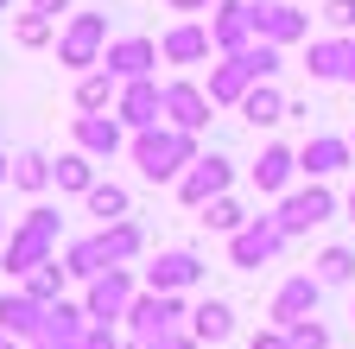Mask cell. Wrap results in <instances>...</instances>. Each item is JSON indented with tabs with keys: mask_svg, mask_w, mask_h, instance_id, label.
Masks as SVG:
<instances>
[{
	"mask_svg": "<svg viewBox=\"0 0 355 349\" xmlns=\"http://www.w3.org/2000/svg\"><path fill=\"white\" fill-rule=\"evenodd\" d=\"M0 248H7V241H0Z\"/></svg>",
	"mask_w": 355,
	"mask_h": 349,
	"instance_id": "816d5d0a",
	"label": "cell"
},
{
	"mask_svg": "<svg viewBox=\"0 0 355 349\" xmlns=\"http://www.w3.org/2000/svg\"><path fill=\"white\" fill-rule=\"evenodd\" d=\"M318 298H324V280H318V273H292V280L273 292L266 318H273V330H292L298 318H318Z\"/></svg>",
	"mask_w": 355,
	"mask_h": 349,
	"instance_id": "9a60e30c",
	"label": "cell"
},
{
	"mask_svg": "<svg viewBox=\"0 0 355 349\" xmlns=\"http://www.w3.org/2000/svg\"><path fill=\"white\" fill-rule=\"evenodd\" d=\"M58 241H64V216L51 203H32L19 216V229L7 235V248H0V267H7V280L19 286L32 267H44V260H58Z\"/></svg>",
	"mask_w": 355,
	"mask_h": 349,
	"instance_id": "6da1fadb",
	"label": "cell"
},
{
	"mask_svg": "<svg viewBox=\"0 0 355 349\" xmlns=\"http://www.w3.org/2000/svg\"><path fill=\"white\" fill-rule=\"evenodd\" d=\"M191 337H197V343H229V337H235V312H229L222 298H203L197 312H191Z\"/></svg>",
	"mask_w": 355,
	"mask_h": 349,
	"instance_id": "83f0119b",
	"label": "cell"
},
{
	"mask_svg": "<svg viewBox=\"0 0 355 349\" xmlns=\"http://www.w3.org/2000/svg\"><path fill=\"white\" fill-rule=\"evenodd\" d=\"M114 102H121V83L108 70L76 76V114H114Z\"/></svg>",
	"mask_w": 355,
	"mask_h": 349,
	"instance_id": "484cf974",
	"label": "cell"
},
{
	"mask_svg": "<svg viewBox=\"0 0 355 349\" xmlns=\"http://www.w3.org/2000/svg\"><path fill=\"white\" fill-rule=\"evenodd\" d=\"M209 38H216L222 58L248 51V45H254V13H248V0H216V7H209Z\"/></svg>",
	"mask_w": 355,
	"mask_h": 349,
	"instance_id": "d6986e66",
	"label": "cell"
},
{
	"mask_svg": "<svg viewBox=\"0 0 355 349\" xmlns=\"http://www.w3.org/2000/svg\"><path fill=\"white\" fill-rule=\"evenodd\" d=\"M184 292H140L127 312V337H165V330H184Z\"/></svg>",
	"mask_w": 355,
	"mask_h": 349,
	"instance_id": "8fae6325",
	"label": "cell"
},
{
	"mask_svg": "<svg viewBox=\"0 0 355 349\" xmlns=\"http://www.w3.org/2000/svg\"><path fill=\"white\" fill-rule=\"evenodd\" d=\"M83 337H89L83 298H58V305H44V324H38L32 349H83Z\"/></svg>",
	"mask_w": 355,
	"mask_h": 349,
	"instance_id": "5bb4252c",
	"label": "cell"
},
{
	"mask_svg": "<svg viewBox=\"0 0 355 349\" xmlns=\"http://www.w3.org/2000/svg\"><path fill=\"white\" fill-rule=\"evenodd\" d=\"M102 178H96V159L89 153H64L58 159V191H70V197H89Z\"/></svg>",
	"mask_w": 355,
	"mask_h": 349,
	"instance_id": "1f68e13d",
	"label": "cell"
},
{
	"mask_svg": "<svg viewBox=\"0 0 355 349\" xmlns=\"http://www.w3.org/2000/svg\"><path fill=\"white\" fill-rule=\"evenodd\" d=\"M83 203H89V216H96L102 229H108V223H127V216H133V197H127V191H121L114 178H102V185L89 191Z\"/></svg>",
	"mask_w": 355,
	"mask_h": 349,
	"instance_id": "f546056e",
	"label": "cell"
},
{
	"mask_svg": "<svg viewBox=\"0 0 355 349\" xmlns=\"http://www.w3.org/2000/svg\"><path fill=\"white\" fill-rule=\"evenodd\" d=\"M254 223V216L235 203V197H216V203H203V229H216V235H241Z\"/></svg>",
	"mask_w": 355,
	"mask_h": 349,
	"instance_id": "836d02e7",
	"label": "cell"
},
{
	"mask_svg": "<svg viewBox=\"0 0 355 349\" xmlns=\"http://www.w3.org/2000/svg\"><path fill=\"white\" fill-rule=\"evenodd\" d=\"M159 38H146V32H127V38H114V45L102 51V70L114 76V83H140V76H159Z\"/></svg>",
	"mask_w": 355,
	"mask_h": 349,
	"instance_id": "30bf717a",
	"label": "cell"
},
{
	"mask_svg": "<svg viewBox=\"0 0 355 349\" xmlns=\"http://www.w3.org/2000/svg\"><path fill=\"white\" fill-rule=\"evenodd\" d=\"M114 45L108 38V13H70L64 32H58V64L89 76V70H102V51Z\"/></svg>",
	"mask_w": 355,
	"mask_h": 349,
	"instance_id": "3957f363",
	"label": "cell"
},
{
	"mask_svg": "<svg viewBox=\"0 0 355 349\" xmlns=\"http://www.w3.org/2000/svg\"><path fill=\"white\" fill-rule=\"evenodd\" d=\"M0 349H26V343H19V337H7V330H0Z\"/></svg>",
	"mask_w": 355,
	"mask_h": 349,
	"instance_id": "f6af8a7d",
	"label": "cell"
},
{
	"mask_svg": "<svg viewBox=\"0 0 355 349\" xmlns=\"http://www.w3.org/2000/svg\"><path fill=\"white\" fill-rule=\"evenodd\" d=\"M114 121L127 134H146V127H165V83L159 76H140V83H121V102H114Z\"/></svg>",
	"mask_w": 355,
	"mask_h": 349,
	"instance_id": "9c48e42d",
	"label": "cell"
},
{
	"mask_svg": "<svg viewBox=\"0 0 355 349\" xmlns=\"http://www.w3.org/2000/svg\"><path fill=\"white\" fill-rule=\"evenodd\" d=\"M51 26H58V19H44V13H19V19H13V38H19L26 51H38V45H51Z\"/></svg>",
	"mask_w": 355,
	"mask_h": 349,
	"instance_id": "d590c367",
	"label": "cell"
},
{
	"mask_svg": "<svg viewBox=\"0 0 355 349\" xmlns=\"http://www.w3.org/2000/svg\"><path fill=\"white\" fill-rule=\"evenodd\" d=\"M127 153H133V165H140L146 185H178L203 159L197 153V134H184V127H146V134L127 140Z\"/></svg>",
	"mask_w": 355,
	"mask_h": 349,
	"instance_id": "7a4b0ae2",
	"label": "cell"
},
{
	"mask_svg": "<svg viewBox=\"0 0 355 349\" xmlns=\"http://www.w3.org/2000/svg\"><path fill=\"white\" fill-rule=\"evenodd\" d=\"M324 26L343 32V38H355V0H324Z\"/></svg>",
	"mask_w": 355,
	"mask_h": 349,
	"instance_id": "74e56055",
	"label": "cell"
},
{
	"mask_svg": "<svg viewBox=\"0 0 355 349\" xmlns=\"http://www.w3.org/2000/svg\"><path fill=\"white\" fill-rule=\"evenodd\" d=\"M203 254L197 248H165V254H153L146 260V273H140V286L146 292H191V286H203Z\"/></svg>",
	"mask_w": 355,
	"mask_h": 349,
	"instance_id": "ba28073f",
	"label": "cell"
},
{
	"mask_svg": "<svg viewBox=\"0 0 355 349\" xmlns=\"http://www.w3.org/2000/svg\"><path fill=\"white\" fill-rule=\"evenodd\" d=\"M7 7H13V0H0V13H7Z\"/></svg>",
	"mask_w": 355,
	"mask_h": 349,
	"instance_id": "c3c4849f",
	"label": "cell"
},
{
	"mask_svg": "<svg viewBox=\"0 0 355 349\" xmlns=\"http://www.w3.org/2000/svg\"><path fill=\"white\" fill-rule=\"evenodd\" d=\"M349 318H355V305H349Z\"/></svg>",
	"mask_w": 355,
	"mask_h": 349,
	"instance_id": "681fc988",
	"label": "cell"
},
{
	"mask_svg": "<svg viewBox=\"0 0 355 349\" xmlns=\"http://www.w3.org/2000/svg\"><path fill=\"white\" fill-rule=\"evenodd\" d=\"M32 13H44V19H58V13H70V0H32Z\"/></svg>",
	"mask_w": 355,
	"mask_h": 349,
	"instance_id": "7bdbcfd3",
	"label": "cell"
},
{
	"mask_svg": "<svg viewBox=\"0 0 355 349\" xmlns=\"http://www.w3.org/2000/svg\"><path fill=\"white\" fill-rule=\"evenodd\" d=\"M0 185H13V159L7 153H0Z\"/></svg>",
	"mask_w": 355,
	"mask_h": 349,
	"instance_id": "ee69618b",
	"label": "cell"
},
{
	"mask_svg": "<svg viewBox=\"0 0 355 349\" xmlns=\"http://www.w3.org/2000/svg\"><path fill=\"white\" fill-rule=\"evenodd\" d=\"M304 70L318 83H355V38H343V32L311 38L304 45Z\"/></svg>",
	"mask_w": 355,
	"mask_h": 349,
	"instance_id": "e0dca14e",
	"label": "cell"
},
{
	"mask_svg": "<svg viewBox=\"0 0 355 349\" xmlns=\"http://www.w3.org/2000/svg\"><path fill=\"white\" fill-rule=\"evenodd\" d=\"M83 349H127V343H121V330H114V324H89Z\"/></svg>",
	"mask_w": 355,
	"mask_h": 349,
	"instance_id": "ab89813d",
	"label": "cell"
},
{
	"mask_svg": "<svg viewBox=\"0 0 355 349\" xmlns=\"http://www.w3.org/2000/svg\"><path fill=\"white\" fill-rule=\"evenodd\" d=\"M229 185H235V159H222V153H203L184 178H178V197H184L191 210H203V203H216V197H229Z\"/></svg>",
	"mask_w": 355,
	"mask_h": 349,
	"instance_id": "7c38bea8",
	"label": "cell"
},
{
	"mask_svg": "<svg viewBox=\"0 0 355 349\" xmlns=\"http://www.w3.org/2000/svg\"><path fill=\"white\" fill-rule=\"evenodd\" d=\"M311 273H318L324 286H349L355 280V248H343V241H330L318 260H311Z\"/></svg>",
	"mask_w": 355,
	"mask_h": 349,
	"instance_id": "d6a6232c",
	"label": "cell"
},
{
	"mask_svg": "<svg viewBox=\"0 0 355 349\" xmlns=\"http://www.w3.org/2000/svg\"><path fill=\"white\" fill-rule=\"evenodd\" d=\"M70 134H76V153H89L96 165H108V159H114V153L133 140L114 114H76V121H70Z\"/></svg>",
	"mask_w": 355,
	"mask_h": 349,
	"instance_id": "ac0fdd59",
	"label": "cell"
},
{
	"mask_svg": "<svg viewBox=\"0 0 355 349\" xmlns=\"http://www.w3.org/2000/svg\"><path fill=\"white\" fill-rule=\"evenodd\" d=\"M248 178H254V191L260 197H286L292 191V178H298V146H260V159L248 165Z\"/></svg>",
	"mask_w": 355,
	"mask_h": 349,
	"instance_id": "44dd1931",
	"label": "cell"
},
{
	"mask_svg": "<svg viewBox=\"0 0 355 349\" xmlns=\"http://www.w3.org/2000/svg\"><path fill=\"white\" fill-rule=\"evenodd\" d=\"M349 140H355V127H349Z\"/></svg>",
	"mask_w": 355,
	"mask_h": 349,
	"instance_id": "f907efd6",
	"label": "cell"
},
{
	"mask_svg": "<svg viewBox=\"0 0 355 349\" xmlns=\"http://www.w3.org/2000/svg\"><path fill=\"white\" fill-rule=\"evenodd\" d=\"M343 210H349V223H355V191H349V203H343Z\"/></svg>",
	"mask_w": 355,
	"mask_h": 349,
	"instance_id": "bcb514c9",
	"label": "cell"
},
{
	"mask_svg": "<svg viewBox=\"0 0 355 349\" xmlns=\"http://www.w3.org/2000/svg\"><path fill=\"white\" fill-rule=\"evenodd\" d=\"M286 337H292V349H330V324H318V318H298Z\"/></svg>",
	"mask_w": 355,
	"mask_h": 349,
	"instance_id": "8d00e7d4",
	"label": "cell"
},
{
	"mask_svg": "<svg viewBox=\"0 0 355 349\" xmlns=\"http://www.w3.org/2000/svg\"><path fill=\"white\" fill-rule=\"evenodd\" d=\"M7 235H13V229H7V223H0V241H7Z\"/></svg>",
	"mask_w": 355,
	"mask_h": 349,
	"instance_id": "7dc6e473",
	"label": "cell"
},
{
	"mask_svg": "<svg viewBox=\"0 0 355 349\" xmlns=\"http://www.w3.org/2000/svg\"><path fill=\"white\" fill-rule=\"evenodd\" d=\"M13 185L26 191V197H44L58 185V165L44 159V153H13Z\"/></svg>",
	"mask_w": 355,
	"mask_h": 349,
	"instance_id": "f1b7e54d",
	"label": "cell"
},
{
	"mask_svg": "<svg viewBox=\"0 0 355 349\" xmlns=\"http://www.w3.org/2000/svg\"><path fill=\"white\" fill-rule=\"evenodd\" d=\"M235 58L254 70V83H273V76L286 70V51H279V45H266V38H254V45H248V51H235Z\"/></svg>",
	"mask_w": 355,
	"mask_h": 349,
	"instance_id": "e575fe53",
	"label": "cell"
},
{
	"mask_svg": "<svg viewBox=\"0 0 355 349\" xmlns=\"http://www.w3.org/2000/svg\"><path fill=\"white\" fill-rule=\"evenodd\" d=\"M165 7H171V13H209L216 0H165Z\"/></svg>",
	"mask_w": 355,
	"mask_h": 349,
	"instance_id": "b9f144b4",
	"label": "cell"
},
{
	"mask_svg": "<svg viewBox=\"0 0 355 349\" xmlns=\"http://www.w3.org/2000/svg\"><path fill=\"white\" fill-rule=\"evenodd\" d=\"M64 286H70L64 260H44V267H32V273L19 280V292H26V298H38V305H58V298H64Z\"/></svg>",
	"mask_w": 355,
	"mask_h": 349,
	"instance_id": "4dcf8cb0",
	"label": "cell"
},
{
	"mask_svg": "<svg viewBox=\"0 0 355 349\" xmlns=\"http://www.w3.org/2000/svg\"><path fill=\"white\" fill-rule=\"evenodd\" d=\"M96 235H102V248H108V260H114V267H133V260L146 254V229L133 223V216H127V223H108V229H96Z\"/></svg>",
	"mask_w": 355,
	"mask_h": 349,
	"instance_id": "4316f807",
	"label": "cell"
},
{
	"mask_svg": "<svg viewBox=\"0 0 355 349\" xmlns=\"http://www.w3.org/2000/svg\"><path fill=\"white\" fill-rule=\"evenodd\" d=\"M127 349H197L191 330H165V337H127Z\"/></svg>",
	"mask_w": 355,
	"mask_h": 349,
	"instance_id": "f35d334b",
	"label": "cell"
},
{
	"mask_svg": "<svg viewBox=\"0 0 355 349\" xmlns=\"http://www.w3.org/2000/svg\"><path fill=\"white\" fill-rule=\"evenodd\" d=\"M209 51H216L209 19H178V26H165V38H159V58H165V64H209Z\"/></svg>",
	"mask_w": 355,
	"mask_h": 349,
	"instance_id": "ffe728a7",
	"label": "cell"
},
{
	"mask_svg": "<svg viewBox=\"0 0 355 349\" xmlns=\"http://www.w3.org/2000/svg\"><path fill=\"white\" fill-rule=\"evenodd\" d=\"M254 13V38H266V45H311V13H298L292 0H248Z\"/></svg>",
	"mask_w": 355,
	"mask_h": 349,
	"instance_id": "52a82bcc",
	"label": "cell"
},
{
	"mask_svg": "<svg viewBox=\"0 0 355 349\" xmlns=\"http://www.w3.org/2000/svg\"><path fill=\"white\" fill-rule=\"evenodd\" d=\"M248 90H254V70H248L241 58L209 64V102H216V108H241V102H248Z\"/></svg>",
	"mask_w": 355,
	"mask_h": 349,
	"instance_id": "603a6c76",
	"label": "cell"
},
{
	"mask_svg": "<svg viewBox=\"0 0 355 349\" xmlns=\"http://www.w3.org/2000/svg\"><path fill=\"white\" fill-rule=\"evenodd\" d=\"M209 90L203 83H191V76H178V83H165V127H184V134H203L209 127Z\"/></svg>",
	"mask_w": 355,
	"mask_h": 349,
	"instance_id": "2e32d148",
	"label": "cell"
},
{
	"mask_svg": "<svg viewBox=\"0 0 355 349\" xmlns=\"http://www.w3.org/2000/svg\"><path fill=\"white\" fill-rule=\"evenodd\" d=\"M292 235L279 229V216H254V223L241 229V235H229V267H241V273H260L266 260H279V248H286Z\"/></svg>",
	"mask_w": 355,
	"mask_h": 349,
	"instance_id": "5b68a950",
	"label": "cell"
},
{
	"mask_svg": "<svg viewBox=\"0 0 355 349\" xmlns=\"http://www.w3.org/2000/svg\"><path fill=\"white\" fill-rule=\"evenodd\" d=\"M140 292L146 286H140L133 267H108L102 280L83 286V312H89V324H127V312H133V298H140Z\"/></svg>",
	"mask_w": 355,
	"mask_h": 349,
	"instance_id": "277c9868",
	"label": "cell"
},
{
	"mask_svg": "<svg viewBox=\"0 0 355 349\" xmlns=\"http://www.w3.org/2000/svg\"><path fill=\"white\" fill-rule=\"evenodd\" d=\"M286 108H292V102L273 90V83H254V90H248V102H241L235 114H241L254 134H260V127H279V121H286Z\"/></svg>",
	"mask_w": 355,
	"mask_h": 349,
	"instance_id": "d4e9b609",
	"label": "cell"
},
{
	"mask_svg": "<svg viewBox=\"0 0 355 349\" xmlns=\"http://www.w3.org/2000/svg\"><path fill=\"white\" fill-rule=\"evenodd\" d=\"M248 349H292V337L266 324V330H254V337H248Z\"/></svg>",
	"mask_w": 355,
	"mask_h": 349,
	"instance_id": "60d3db41",
	"label": "cell"
},
{
	"mask_svg": "<svg viewBox=\"0 0 355 349\" xmlns=\"http://www.w3.org/2000/svg\"><path fill=\"white\" fill-rule=\"evenodd\" d=\"M343 165H355V140L349 134H311L298 146V171H304L311 185H330Z\"/></svg>",
	"mask_w": 355,
	"mask_h": 349,
	"instance_id": "4fadbf2b",
	"label": "cell"
},
{
	"mask_svg": "<svg viewBox=\"0 0 355 349\" xmlns=\"http://www.w3.org/2000/svg\"><path fill=\"white\" fill-rule=\"evenodd\" d=\"M273 216H279L286 235H311V229H324L330 216H336V191H330V185H298V191L279 197Z\"/></svg>",
	"mask_w": 355,
	"mask_h": 349,
	"instance_id": "8992f818",
	"label": "cell"
},
{
	"mask_svg": "<svg viewBox=\"0 0 355 349\" xmlns=\"http://www.w3.org/2000/svg\"><path fill=\"white\" fill-rule=\"evenodd\" d=\"M38 324H44V305H38V298H26L19 286H13V292H0V330H7V337L32 343Z\"/></svg>",
	"mask_w": 355,
	"mask_h": 349,
	"instance_id": "cb8c5ba5",
	"label": "cell"
},
{
	"mask_svg": "<svg viewBox=\"0 0 355 349\" xmlns=\"http://www.w3.org/2000/svg\"><path fill=\"white\" fill-rule=\"evenodd\" d=\"M64 273H70V286H89V280H102L114 260H108V248H102V235H76V241H64Z\"/></svg>",
	"mask_w": 355,
	"mask_h": 349,
	"instance_id": "7402d4cb",
	"label": "cell"
}]
</instances>
